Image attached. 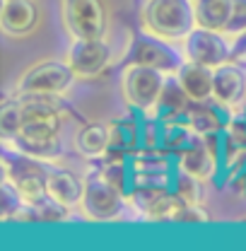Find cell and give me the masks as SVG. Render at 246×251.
Returning <instances> with one entry per match:
<instances>
[{
    "label": "cell",
    "instance_id": "cell-1",
    "mask_svg": "<svg viewBox=\"0 0 246 251\" xmlns=\"http://www.w3.org/2000/svg\"><path fill=\"white\" fill-rule=\"evenodd\" d=\"M61 104H56V97H22V128L12 143L25 155L51 162L61 155Z\"/></svg>",
    "mask_w": 246,
    "mask_h": 251
},
{
    "label": "cell",
    "instance_id": "cell-2",
    "mask_svg": "<svg viewBox=\"0 0 246 251\" xmlns=\"http://www.w3.org/2000/svg\"><path fill=\"white\" fill-rule=\"evenodd\" d=\"M143 29L167 39L184 41L196 29V10L193 0H148L140 12Z\"/></svg>",
    "mask_w": 246,
    "mask_h": 251
},
{
    "label": "cell",
    "instance_id": "cell-3",
    "mask_svg": "<svg viewBox=\"0 0 246 251\" xmlns=\"http://www.w3.org/2000/svg\"><path fill=\"white\" fill-rule=\"evenodd\" d=\"M174 41L159 39L150 31H130L128 46H125V56L121 61V68L128 65H148V68H157L167 75H176L179 68L184 65L186 56L184 51L172 46Z\"/></svg>",
    "mask_w": 246,
    "mask_h": 251
},
{
    "label": "cell",
    "instance_id": "cell-4",
    "mask_svg": "<svg viewBox=\"0 0 246 251\" xmlns=\"http://www.w3.org/2000/svg\"><path fill=\"white\" fill-rule=\"evenodd\" d=\"M167 73L148 68V65H128L123 68L121 92L125 104L133 111L140 114H154V106L159 101V94L164 90Z\"/></svg>",
    "mask_w": 246,
    "mask_h": 251
},
{
    "label": "cell",
    "instance_id": "cell-5",
    "mask_svg": "<svg viewBox=\"0 0 246 251\" xmlns=\"http://www.w3.org/2000/svg\"><path fill=\"white\" fill-rule=\"evenodd\" d=\"M75 70L70 68L68 61H39L34 63L29 70L20 77L17 82V94L20 97H61L70 90L73 80H75Z\"/></svg>",
    "mask_w": 246,
    "mask_h": 251
},
{
    "label": "cell",
    "instance_id": "cell-6",
    "mask_svg": "<svg viewBox=\"0 0 246 251\" xmlns=\"http://www.w3.org/2000/svg\"><path fill=\"white\" fill-rule=\"evenodd\" d=\"M63 22L73 39H104L109 12L104 0H61Z\"/></svg>",
    "mask_w": 246,
    "mask_h": 251
},
{
    "label": "cell",
    "instance_id": "cell-7",
    "mask_svg": "<svg viewBox=\"0 0 246 251\" xmlns=\"http://www.w3.org/2000/svg\"><path fill=\"white\" fill-rule=\"evenodd\" d=\"M125 193L119 191L114 184H109L99 169H94L92 174L85 179V196H82V213L85 218L94 222H106L121 215L123 205H125Z\"/></svg>",
    "mask_w": 246,
    "mask_h": 251
},
{
    "label": "cell",
    "instance_id": "cell-8",
    "mask_svg": "<svg viewBox=\"0 0 246 251\" xmlns=\"http://www.w3.org/2000/svg\"><path fill=\"white\" fill-rule=\"evenodd\" d=\"M184 51L186 61L200 63L208 68H220L222 63L232 61V44L227 41L224 31L205 29V27H196L188 36L184 39Z\"/></svg>",
    "mask_w": 246,
    "mask_h": 251
},
{
    "label": "cell",
    "instance_id": "cell-9",
    "mask_svg": "<svg viewBox=\"0 0 246 251\" xmlns=\"http://www.w3.org/2000/svg\"><path fill=\"white\" fill-rule=\"evenodd\" d=\"M111 58L114 51L104 39H73L65 61L77 77H97L109 68Z\"/></svg>",
    "mask_w": 246,
    "mask_h": 251
},
{
    "label": "cell",
    "instance_id": "cell-10",
    "mask_svg": "<svg viewBox=\"0 0 246 251\" xmlns=\"http://www.w3.org/2000/svg\"><path fill=\"white\" fill-rule=\"evenodd\" d=\"M213 99L227 109L242 106V101L246 99V73L237 65V61L222 63L220 68H215Z\"/></svg>",
    "mask_w": 246,
    "mask_h": 251
},
{
    "label": "cell",
    "instance_id": "cell-11",
    "mask_svg": "<svg viewBox=\"0 0 246 251\" xmlns=\"http://www.w3.org/2000/svg\"><path fill=\"white\" fill-rule=\"evenodd\" d=\"M176 162H179L176 167L181 172L200 179V181H210V179H215L217 174H220V159L208 148V143L203 140V135H196L193 143L176 157Z\"/></svg>",
    "mask_w": 246,
    "mask_h": 251
},
{
    "label": "cell",
    "instance_id": "cell-12",
    "mask_svg": "<svg viewBox=\"0 0 246 251\" xmlns=\"http://www.w3.org/2000/svg\"><path fill=\"white\" fill-rule=\"evenodd\" d=\"M39 25V7L34 0H7L0 7V27L7 36H27Z\"/></svg>",
    "mask_w": 246,
    "mask_h": 251
},
{
    "label": "cell",
    "instance_id": "cell-13",
    "mask_svg": "<svg viewBox=\"0 0 246 251\" xmlns=\"http://www.w3.org/2000/svg\"><path fill=\"white\" fill-rule=\"evenodd\" d=\"M229 109L222 106L215 99H205V101H191L188 111H186L184 121L196 135H208V133H215V130H224L229 124Z\"/></svg>",
    "mask_w": 246,
    "mask_h": 251
},
{
    "label": "cell",
    "instance_id": "cell-14",
    "mask_svg": "<svg viewBox=\"0 0 246 251\" xmlns=\"http://www.w3.org/2000/svg\"><path fill=\"white\" fill-rule=\"evenodd\" d=\"M176 80L181 82V87L191 97V101L213 99V80H215V70L213 68L193 61H184V65L176 73Z\"/></svg>",
    "mask_w": 246,
    "mask_h": 251
},
{
    "label": "cell",
    "instance_id": "cell-15",
    "mask_svg": "<svg viewBox=\"0 0 246 251\" xmlns=\"http://www.w3.org/2000/svg\"><path fill=\"white\" fill-rule=\"evenodd\" d=\"M188 106H191V97L186 94L181 82L176 80V75H167L164 90L154 106V116L162 121H184Z\"/></svg>",
    "mask_w": 246,
    "mask_h": 251
},
{
    "label": "cell",
    "instance_id": "cell-16",
    "mask_svg": "<svg viewBox=\"0 0 246 251\" xmlns=\"http://www.w3.org/2000/svg\"><path fill=\"white\" fill-rule=\"evenodd\" d=\"M49 196L68 208H75L82 203L85 179H80L70 169H51L49 172Z\"/></svg>",
    "mask_w": 246,
    "mask_h": 251
},
{
    "label": "cell",
    "instance_id": "cell-17",
    "mask_svg": "<svg viewBox=\"0 0 246 251\" xmlns=\"http://www.w3.org/2000/svg\"><path fill=\"white\" fill-rule=\"evenodd\" d=\"M111 145V126L109 124H85L77 130L75 148L90 159H101Z\"/></svg>",
    "mask_w": 246,
    "mask_h": 251
},
{
    "label": "cell",
    "instance_id": "cell-18",
    "mask_svg": "<svg viewBox=\"0 0 246 251\" xmlns=\"http://www.w3.org/2000/svg\"><path fill=\"white\" fill-rule=\"evenodd\" d=\"M193 10H196V27L224 31L232 15V0H193Z\"/></svg>",
    "mask_w": 246,
    "mask_h": 251
},
{
    "label": "cell",
    "instance_id": "cell-19",
    "mask_svg": "<svg viewBox=\"0 0 246 251\" xmlns=\"http://www.w3.org/2000/svg\"><path fill=\"white\" fill-rule=\"evenodd\" d=\"M22 128V97L5 99L0 106V135L2 140H15Z\"/></svg>",
    "mask_w": 246,
    "mask_h": 251
},
{
    "label": "cell",
    "instance_id": "cell-20",
    "mask_svg": "<svg viewBox=\"0 0 246 251\" xmlns=\"http://www.w3.org/2000/svg\"><path fill=\"white\" fill-rule=\"evenodd\" d=\"M203 184H205V181H200V179L186 174L179 167H176V174L172 176V188L184 198L186 203H203Z\"/></svg>",
    "mask_w": 246,
    "mask_h": 251
},
{
    "label": "cell",
    "instance_id": "cell-21",
    "mask_svg": "<svg viewBox=\"0 0 246 251\" xmlns=\"http://www.w3.org/2000/svg\"><path fill=\"white\" fill-rule=\"evenodd\" d=\"M22 203L25 201H22L17 186L12 184V179L2 176V186H0V218L5 220V222H10L12 215L22 208Z\"/></svg>",
    "mask_w": 246,
    "mask_h": 251
},
{
    "label": "cell",
    "instance_id": "cell-22",
    "mask_svg": "<svg viewBox=\"0 0 246 251\" xmlns=\"http://www.w3.org/2000/svg\"><path fill=\"white\" fill-rule=\"evenodd\" d=\"M36 210H39V215H41V222H63V220H68V210H70V208L58 203L56 198L46 196L44 201L36 203Z\"/></svg>",
    "mask_w": 246,
    "mask_h": 251
},
{
    "label": "cell",
    "instance_id": "cell-23",
    "mask_svg": "<svg viewBox=\"0 0 246 251\" xmlns=\"http://www.w3.org/2000/svg\"><path fill=\"white\" fill-rule=\"evenodd\" d=\"M242 31H246V0H232V15L224 27V34L239 36Z\"/></svg>",
    "mask_w": 246,
    "mask_h": 251
},
{
    "label": "cell",
    "instance_id": "cell-24",
    "mask_svg": "<svg viewBox=\"0 0 246 251\" xmlns=\"http://www.w3.org/2000/svg\"><path fill=\"white\" fill-rule=\"evenodd\" d=\"M208 220H210V215L203 208V203H188L184 213L179 215V222H188V225H205Z\"/></svg>",
    "mask_w": 246,
    "mask_h": 251
},
{
    "label": "cell",
    "instance_id": "cell-25",
    "mask_svg": "<svg viewBox=\"0 0 246 251\" xmlns=\"http://www.w3.org/2000/svg\"><path fill=\"white\" fill-rule=\"evenodd\" d=\"M232 61H246V31L234 36V41H232Z\"/></svg>",
    "mask_w": 246,
    "mask_h": 251
},
{
    "label": "cell",
    "instance_id": "cell-26",
    "mask_svg": "<svg viewBox=\"0 0 246 251\" xmlns=\"http://www.w3.org/2000/svg\"><path fill=\"white\" fill-rule=\"evenodd\" d=\"M2 2H7V0H2Z\"/></svg>",
    "mask_w": 246,
    "mask_h": 251
}]
</instances>
